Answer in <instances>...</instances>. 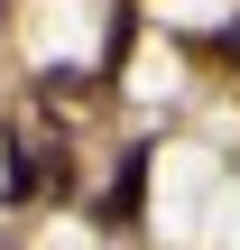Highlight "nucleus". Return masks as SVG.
<instances>
[{"instance_id": "f03ea898", "label": "nucleus", "mask_w": 240, "mask_h": 250, "mask_svg": "<svg viewBox=\"0 0 240 250\" xmlns=\"http://www.w3.org/2000/svg\"><path fill=\"white\" fill-rule=\"evenodd\" d=\"M148 158H157L148 139H139V148H120V167H111V195H102V223H111V232L148 213Z\"/></svg>"}, {"instance_id": "7ed1b4c3", "label": "nucleus", "mask_w": 240, "mask_h": 250, "mask_svg": "<svg viewBox=\"0 0 240 250\" xmlns=\"http://www.w3.org/2000/svg\"><path fill=\"white\" fill-rule=\"evenodd\" d=\"M129 46H139V9H120V19H111V46H102V74H120V65H129Z\"/></svg>"}, {"instance_id": "f257e3e1", "label": "nucleus", "mask_w": 240, "mask_h": 250, "mask_svg": "<svg viewBox=\"0 0 240 250\" xmlns=\"http://www.w3.org/2000/svg\"><path fill=\"white\" fill-rule=\"evenodd\" d=\"M9 195H65V148H37V121H9Z\"/></svg>"}, {"instance_id": "20e7f679", "label": "nucleus", "mask_w": 240, "mask_h": 250, "mask_svg": "<svg viewBox=\"0 0 240 250\" xmlns=\"http://www.w3.org/2000/svg\"><path fill=\"white\" fill-rule=\"evenodd\" d=\"M185 46H194V56H213V65H240V19L222 28V37H194V28H185Z\"/></svg>"}]
</instances>
